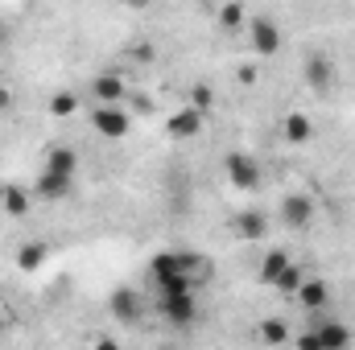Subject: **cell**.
<instances>
[{
	"label": "cell",
	"instance_id": "cell-1",
	"mask_svg": "<svg viewBox=\"0 0 355 350\" xmlns=\"http://www.w3.org/2000/svg\"><path fill=\"white\" fill-rule=\"evenodd\" d=\"M157 309H162V317L178 326V330H186V326H194V317H198V297H194V284L182 276V280H166V284H157Z\"/></svg>",
	"mask_w": 355,
	"mask_h": 350
},
{
	"label": "cell",
	"instance_id": "cell-2",
	"mask_svg": "<svg viewBox=\"0 0 355 350\" xmlns=\"http://www.w3.org/2000/svg\"><path fill=\"white\" fill-rule=\"evenodd\" d=\"M107 313H112V322H120V326H132V322H141L145 317V297L137 293V288H116L112 297H107Z\"/></svg>",
	"mask_w": 355,
	"mask_h": 350
},
{
	"label": "cell",
	"instance_id": "cell-3",
	"mask_svg": "<svg viewBox=\"0 0 355 350\" xmlns=\"http://www.w3.org/2000/svg\"><path fill=\"white\" fill-rule=\"evenodd\" d=\"M223 165H227V177H232L236 190H244V194L261 190V165H257V157H248V153H227Z\"/></svg>",
	"mask_w": 355,
	"mask_h": 350
},
{
	"label": "cell",
	"instance_id": "cell-4",
	"mask_svg": "<svg viewBox=\"0 0 355 350\" xmlns=\"http://www.w3.org/2000/svg\"><path fill=\"white\" fill-rule=\"evenodd\" d=\"M91 128H95L99 136H112V140H120V136H128L132 120H128V111H124V107H95V116H91Z\"/></svg>",
	"mask_w": 355,
	"mask_h": 350
},
{
	"label": "cell",
	"instance_id": "cell-5",
	"mask_svg": "<svg viewBox=\"0 0 355 350\" xmlns=\"http://www.w3.org/2000/svg\"><path fill=\"white\" fill-rule=\"evenodd\" d=\"M248 29H252V33H248V37H252V50H257L261 58H272V54L281 50V29H277L268 17H252Z\"/></svg>",
	"mask_w": 355,
	"mask_h": 350
},
{
	"label": "cell",
	"instance_id": "cell-6",
	"mask_svg": "<svg viewBox=\"0 0 355 350\" xmlns=\"http://www.w3.org/2000/svg\"><path fill=\"white\" fill-rule=\"evenodd\" d=\"M124 79L116 75V71H103V75H95V83H91V99L99 103V107H120V99H124Z\"/></svg>",
	"mask_w": 355,
	"mask_h": 350
},
{
	"label": "cell",
	"instance_id": "cell-7",
	"mask_svg": "<svg viewBox=\"0 0 355 350\" xmlns=\"http://www.w3.org/2000/svg\"><path fill=\"white\" fill-rule=\"evenodd\" d=\"M281 219H285V227H310V223H314V202H310V194H285Z\"/></svg>",
	"mask_w": 355,
	"mask_h": 350
},
{
	"label": "cell",
	"instance_id": "cell-8",
	"mask_svg": "<svg viewBox=\"0 0 355 350\" xmlns=\"http://www.w3.org/2000/svg\"><path fill=\"white\" fill-rule=\"evenodd\" d=\"M33 194L46 198V202H62V198L75 194V177H58V174H46V169H42L37 185H33Z\"/></svg>",
	"mask_w": 355,
	"mask_h": 350
},
{
	"label": "cell",
	"instance_id": "cell-9",
	"mask_svg": "<svg viewBox=\"0 0 355 350\" xmlns=\"http://www.w3.org/2000/svg\"><path fill=\"white\" fill-rule=\"evenodd\" d=\"M202 124H207V116H202V111H194V107H178L174 116H170V136L190 140V136H198V132H202Z\"/></svg>",
	"mask_w": 355,
	"mask_h": 350
},
{
	"label": "cell",
	"instance_id": "cell-10",
	"mask_svg": "<svg viewBox=\"0 0 355 350\" xmlns=\"http://www.w3.org/2000/svg\"><path fill=\"white\" fill-rule=\"evenodd\" d=\"M306 83H310V91H327L335 83V66H331L327 54H310L306 58Z\"/></svg>",
	"mask_w": 355,
	"mask_h": 350
},
{
	"label": "cell",
	"instance_id": "cell-11",
	"mask_svg": "<svg viewBox=\"0 0 355 350\" xmlns=\"http://www.w3.org/2000/svg\"><path fill=\"white\" fill-rule=\"evenodd\" d=\"M42 169H46V174H58V177H75L79 174V153L67 149V145H58V149L46 153V165H42Z\"/></svg>",
	"mask_w": 355,
	"mask_h": 350
},
{
	"label": "cell",
	"instance_id": "cell-12",
	"mask_svg": "<svg viewBox=\"0 0 355 350\" xmlns=\"http://www.w3.org/2000/svg\"><path fill=\"white\" fill-rule=\"evenodd\" d=\"M314 334H318L322 350H347L352 347V330L343 322H322V326H314Z\"/></svg>",
	"mask_w": 355,
	"mask_h": 350
},
{
	"label": "cell",
	"instance_id": "cell-13",
	"mask_svg": "<svg viewBox=\"0 0 355 350\" xmlns=\"http://www.w3.org/2000/svg\"><path fill=\"white\" fill-rule=\"evenodd\" d=\"M236 235H240V239H265L268 235V214H261V210H240Z\"/></svg>",
	"mask_w": 355,
	"mask_h": 350
},
{
	"label": "cell",
	"instance_id": "cell-14",
	"mask_svg": "<svg viewBox=\"0 0 355 350\" xmlns=\"http://www.w3.org/2000/svg\"><path fill=\"white\" fill-rule=\"evenodd\" d=\"M281 128H285V140H293V145H306V140L314 136V124H310L306 111H289Z\"/></svg>",
	"mask_w": 355,
	"mask_h": 350
},
{
	"label": "cell",
	"instance_id": "cell-15",
	"mask_svg": "<svg viewBox=\"0 0 355 350\" xmlns=\"http://www.w3.org/2000/svg\"><path fill=\"white\" fill-rule=\"evenodd\" d=\"M327 301H331V288H327L322 280H306V284L297 288V305H302V309H310V313H314V309H322Z\"/></svg>",
	"mask_w": 355,
	"mask_h": 350
},
{
	"label": "cell",
	"instance_id": "cell-16",
	"mask_svg": "<svg viewBox=\"0 0 355 350\" xmlns=\"http://www.w3.org/2000/svg\"><path fill=\"white\" fill-rule=\"evenodd\" d=\"M285 268H289V256H285V252H268L265 260H261V280H265V284H277Z\"/></svg>",
	"mask_w": 355,
	"mask_h": 350
},
{
	"label": "cell",
	"instance_id": "cell-17",
	"mask_svg": "<svg viewBox=\"0 0 355 350\" xmlns=\"http://www.w3.org/2000/svg\"><path fill=\"white\" fill-rule=\"evenodd\" d=\"M46 256H50V248H46V243H25V248L17 252V264H21L25 272H33V268H42V264H46Z\"/></svg>",
	"mask_w": 355,
	"mask_h": 350
},
{
	"label": "cell",
	"instance_id": "cell-18",
	"mask_svg": "<svg viewBox=\"0 0 355 350\" xmlns=\"http://www.w3.org/2000/svg\"><path fill=\"white\" fill-rule=\"evenodd\" d=\"M75 111H79V95H75V91H58V95L50 99V116L67 120V116H75Z\"/></svg>",
	"mask_w": 355,
	"mask_h": 350
},
{
	"label": "cell",
	"instance_id": "cell-19",
	"mask_svg": "<svg viewBox=\"0 0 355 350\" xmlns=\"http://www.w3.org/2000/svg\"><path fill=\"white\" fill-rule=\"evenodd\" d=\"M285 338H289V326H285V322H277V317L261 322V342H268V347H281Z\"/></svg>",
	"mask_w": 355,
	"mask_h": 350
},
{
	"label": "cell",
	"instance_id": "cell-20",
	"mask_svg": "<svg viewBox=\"0 0 355 350\" xmlns=\"http://www.w3.org/2000/svg\"><path fill=\"white\" fill-rule=\"evenodd\" d=\"M4 210H8L12 219H21V214L29 210V194L17 190V185H8V190H4Z\"/></svg>",
	"mask_w": 355,
	"mask_h": 350
},
{
	"label": "cell",
	"instance_id": "cell-21",
	"mask_svg": "<svg viewBox=\"0 0 355 350\" xmlns=\"http://www.w3.org/2000/svg\"><path fill=\"white\" fill-rule=\"evenodd\" d=\"M211 103H215V91L207 87V83H194V87H190V103H186V107H194V111H202V116H207V111H211Z\"/></svg>",
	"mask_w": 355,
	"mask_h": 350
},
{
	"label": "cell",
	"instance_id": "cell-22",
	"mask_svg": "<svg viewBox=\"0 0 355 350\" xmlns=\"http://www.w3.org/2000/svg\"><path fill=\"white\" fill-rule=\"evenodd\" d=\"M306 284V276H302V268L297 264H289L285 272H281V280H277V293H293L297 297V288Z\"/></svg>",
	"mask_w": 355,
	"mask_h": 350
},
{
	"label": "cell",
	"instance_id": "cell-23",
	"mask_svg": "<svg viewBox=\"0 0 355 350\" xmlns=\"http://www.w3.org/2000/svg\"><path fill=\"white\" fill-rule=\"evenodd\" d=\"M244 21H248V17H244L240 4H223V8H219V25H223V29H240Z\"/></svg>",
	"mask_w": 355,
	"mask_h": 350
},
{
	"label": "cell",
	"instance_id": "cell-24",
	"mask_svg": "<svg viewBox=\"0 0 355 350\" xmlns=\"http://www.w3.org/2000/svg\"><path fill=\"white\" fill-rule=\"evenodd\" d=\"M297 350H322V342H318V334H314V330H306V334L297 338Z\"/></svg>",
	"mask_w": 355,
	"mask_h": 350
},
{
	"label": "cell",
	"instance_id": "cell-25",
	"mask_svg": "<svg viewBox=\"0 0 355 350\" xmlns=\"http://www.w3.org/2000/svg\"><path fill=\"white\" fill-rule=\"evenodd\" d=\"M8 107H12V91L0 87V111H8Z\"/></svg>",
	"mask_w": 355,
	"mask_h": 350
},
{
	"label": "cell",
	"instance_id": "cell-26",
	"mask_svg": "<svg viewBox=\"0 0 355 350\" xmlns=\"http://www.w3.org/2000/svg\"><path fill=\"white\" fill-rule=\"evenodd\" d=\"M95 350H120V342H116V338H99V342H95Z\"/></svg>",
	"mask_w": 355,
	"mask_h": 350
},
{
	"label": "cell",
	"instance_id": "cell-27",
	"mask_svg": "<svg viewBox=\"0 0 355 350\" xmlns=\"http://www.w3.org/2000/svg\"><path fill=\"white\" fill-rule=\"evenodd\" d=\"M4 42H8V29H4V21H0V50H4Z\"/></svg>",
	"mask_w": 355,
	"mask_h": 350
},
{
	"label": "cell",
	"instance_id": "cell-28",
	"mask_svg": "<svg viewBox=\"0 0 355 350\" xmlns=\"http://www.w3.org/2000/svg\"><path fill=\"white\" fill-rule=\"evenodd\" d=\"M0 334H4V313H0Z\"/></svg>",
	"mask_w": 355,
	"mask_h": 350
}]
</instances>
